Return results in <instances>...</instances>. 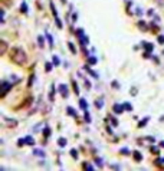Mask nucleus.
<instances>
[{"instance_id":"nucleus-1","label":"nucleus","mask_w":164,"mask_h":171,"mask_svg":"<svg viewBox=\"0 0 164 171\" xmlns=\"http://www.w3.org/2000/svg\"><path fill=\"white\" fill-rule=\"evenodd\" d=\"M10 59L19 66H25L27 63V55L22 48H12V50H10Z\"/></svg>"},{"instance_id":"nucleus-2","label":"nucleus","mask_w":164,"mask_h":171,"mask_svg":"<svg viewBox=\"0 0 164 171\" xmlns=\"http://www.w3.org/2000/svg\"><path fill=\"white\" fill-rule=\"evenodd\" d=\"M33 144H35V141H33L32 137H25V138H20V140L18 141L19 147H22V145H33Z\"/></svg>"},{"instance_id":"nucleus-3","label":"nucleus","mask_w":164,"mask_h":171,"mask_svg":"<svg viewBox=\"0 0 164 171\" xmlns=\"http://www.w3.org/2000/svg\"><path fill=\"white\" fill-rule=\"evenodd\" d=\"M12 83H9V82H3L2 83V98H5L6 97V93H7V91L9 89H12Z\"/></svg>"},{"instance_id":"nucleus-4","label":"nucleus","mask_w":164,"mask_h":171,"mask_svg":"<svg viewBox=\"0 0 164 171\" xmlns=\"http://www.w3.org/2000/svg\"><path fill=\"white\" fill-rule=\"evenodd\" d=\"M7 52V43L6 40H0V55H5Z\"/></svg>"},{"instance_id":"nucleus-5","label":"nucleus","mask_w":164,"mask_h":171,"mask_svg":"<svg viewBox=\"0 0 164 171\" xmlns=\"http://www.w3.org/2000/svg\"><path fill=\"white\" fill-rule=\"evenodd\" d=\"M59 93L62 95L63 98H66L68 97V89H66V85H59Z\"/></svg>"},{"instance_id":"nucleus-6","label":"nucleus","mask_w":164,"mask_h":171,"mask_svg":"<svg viewBox=\"0 0 164 171\" xmlns=\"http://www.w3.org/2000/svg\"><path fill=\"white\" fill-rule=\"evenodd\" d=\"M138 142L141 145H144V142H154V138L153 137H146V138H140L138 140Z\"/></svg>"},{"instance_id":"nucleus-7","label":"nucleus","mask_w":164,"mask_h":171,"mask_svg":"<svg viewBox=\"0 0 164 171\" xmlns=\"http://www.w3.org/2000/svg\"><path fill=\"white\" fill-rule=\"evenodd\" d=\"M112 109H114V112H117V114H121V112L124 111V105H114Z\"/></svg>"},{"instance_id":"nucleus-8","label":"nucleus","mask_w":164,"mask_h":171,"mask_svg":"<svg viewBox=\"0 0 164 171\" xmlns=\"http://www.w3.org/2000/svg\"><path fill=\"white\" fill-rule=\"evenodd\" d=\"M133 155H134V160H135V161H138V162L142 161V155H141L140 153H138V151H134Z\"/></svg>"},{"instance_id":"nucleus-9","label":"nucleus","mask_w":164,"mask_h":171,"mask_svg":"<svg viewBox=\"0 0 164 171\" xmlns=\"http://www.w3.org/2000/svg\"><path fill=\"white\" fill-rule=\"evenodd\" d=\"M154 164L155 165H158L160 168H164V158H157L154 161Z\"/></svg>"},{"instance_id":"nucleus-10","label":"nucleus","mask_w":164,"mask_h":171,"mask_svg":"<svg viewBox=\"0 0 164 171\" xmlns=\"http://www.w3.org/2000/svg\"><path fill=\"white\" fill-rule=\"evenodd\" d=\"M58 144H59V147H65V145H66V140H65V138H59Z\"/></svg>"},{"instance_id":"nucleus-11","label":"nucleus","mask_w":164,"mask_h":171,"mask_svg":"<svg viewBox=\"0 0 164 171\" xmlns=\"http://www.w3.org/2000/svg\"><path fill=\"white\" fill-rule=\"evenodd\" d=\"M66 114H68V115H71V117H76V114H75V111H74V108H68Z\"/></svg>"},{"instance_id":"nucleus-12","label":"nucleus","mask_w":164,"mask_h":171,"mask_svg":"<svg viewBox=\"0 0 164 171\" xmlns=\"http://www.w3.org/2000/svg\"><path fill=\"white\" fill-rule=\"evenodd\" d=\"M84 168H85L86 171H92V170H94V167L91 165V164H88V162H85V164H84Z\"/></svg>"},{"instance_id":"nucleus-13","label":"nucleus","mask_w":164,"mask_h":171,"mask_svg":"<svg viewBox=\"0 0 164 171\" xmlns=\"http://www.w3.org/2000/svg\"><path fill=\"white\" fill-rule=\"evenodd\" d=\"M33 154H36V155H39V157H43V155H45L42 149H35V151H33Z\"/></svg>"},{"instance_id":"nucleus-14","label":"nucleus","mask_w":164,"mask_h":171,"mask_svg":"<svg viewBox=\"0 0 164 171\" xmlns=\"http://www.w3.org/2000/svg\"><path fill=\"white\" fill-rule=\"evenodd\" d=\"M124 109H127V111H133V106H131V104L125 102V104H124Z\"/></svg>"},{"instance_id":"nucleus-15","label":"nucleus","mask_w":164,"mask_h":171,"mask_svg":"<svg viewBox=\"0 0 164 171\" xmlns=\"http://www.w3.org/2000/svg\"><path fill=\"white\" fill-rule=\"evenodd\" d=\"M79 105H81V106H82V108H84V109H85V111H86V102H85V101H84V99H79Z\"/></svg>"},{"instance_id":"nucleus-16","label":"nucleus","mask_w":164,"mask_h":171,"mask_svg":"<svg viewBox=\"0 0 164 171\" xmlns=\"http://www.w3.org/2000/svg\"><path fill=\"white\" fill-rule=\"evenodd\" d=\"M38 43H39L40 48H43V38H42V36H39V38H38Z\"/></svg>"},{"instance_id":"nucleus-17","label":"nucleus","mask_w":164,"mask_h":171,"mask_svg":"<svg viewBox=\"0 0 164 171\" xmlns=\"http://www.w3.org/2000/svg\"><path fill=\"white\" fill-rule=\"evenodd\" d=\"M147 121H148V118H144V119H142V121H141V122L138 124V127H140V128H141V127H144V125H146V124H147Z\"/></svg>"},{"instance_id":"nucleus-18","label":"nucleus","mask_w":164,"mask_h":171,"mask_svg":"<svg viewBox=\"0 0 164 171\" xmlns=\"http://www.w3.org/2000/svg\"><path fill=\"white\" fill-rule=\"evenodd\" d=\"M43 134H45V137H46V138H48V137L50 135V129H49V128L46 127V128H45V131H43Z\"/></svg>"},{"instance_id":"nucleus-19","label":"nucleus","mask_w":164,"mask_h":171,"mask_svg":"<svg viewBox=\"0 0 164 171\" xmlns=\"http://www.w3.org/2000/svg\"><path fill=\"white\" fill-rule=\"evenodd\" d=\"M50 69H52V65H50V63H46V65H45V70H46V72H49Z\"/></svg>"},{"instance_id":"nucleus-20","label":"nucleus","mask_w":164,"mask_h":171,"mask_svg":"<svg viewBox=\"0 0 164 171\" xmlns=\"http://www.w3.org/2000/svg\"><path fill=\"white\" fill-rule=\"evenodd\" d=\"M48 36V42H49V45H50V46H53V40H52V36L50 35H46Z\"/></svg>"},{"instance_id":"nucleus-21","label":"nucleus","mask_w":164,"mask_h":171,"mask_svg":"<svg viewBox=\"0 0 164 171\" xmlns=\"http://www.w3.org/2000/svg\"><path fill=\"white\" fill-rule=\"evenodd\" d=\"M68 46H69V48H71L72 53H76V50H75V46H74V45H72V43H68Z\"/></svg>"},{"instance_id":"nucleus-22","label":"nucleus","mask_w":164,"mask_h":171,"mask_svg":"<svg viewBox=\"0 0 164 171\" xmlns=\"http://www.w3.org/2000/svg\"><path fill=\"white\" fill-rule=\"evenodd\" d=\"M53 65H56V66L59 65V59L56 56H53Z\"/></svg>"},{"instance_id":"nucleus-23","label":"nucleus","mask_w":164,"mask_h":171,"mask_svg":"<svg viewBox=\"0 0 164 171\" xmlns=\"http://www.w3.org/2000/svg\"><path fill=\"white\" fill-rule=\"evenodd\" d=\"M22 12H27V7H26V3H22V7H20Z\"/></svg>"},{"instance_id":"nucleus-24","label":"nucleus","mask_w":164,"mask_h":171,"mask_svg":"<svg viewBox=\"0 0 164 171\" xmlns=\"http://www.w3.org/2000/svg\"><path fill=\"white\" fill-rule=\"evenodd\" d=\"M95 62H97L95 58H89V63H91V65H95Z\"/></svg>"},{"instance_id":"nucleus-25","label":"nucleus","mask_w":164,"mask_h":171,"mask_svg":"<svg viewBox=\"0 0 164 171\" xmlns=\"http://www.w3.org/2000/svg\"><path fill=\"white\" fill-rule=\"evenodd\" d=\"M121 154H130V149L128 148H122V149H121Z\"/></svg>"},{"instance_id":"nucleus-26","label":"nucleus","mask_w":164,"mask_h":171,"mask_svg":"<svg viewBox=\"0 0 164 171\" xmlns=\"http://www.w3.org/2000/svg\"><path fill=\"white\" fill-rule=\"evenodd\" d=\"M151 151H153L154 154H158V149L155 148V147H151Z\"/></svg>"},{"instance_id":"nucleus-27","label":"nucleus","mask_w":164,"mask_h":171,"mask_svg":"<svg viewBox=\"0 0 164 171\" xmlns=\"http://www.w3.org/2000/svg\"><path fill=\"white\" fill-rule=\"evenodd\" d=\"M71 154H72V157H74V158H76V157H78V155H76V151H75V149H72V151H71Z\"/></svg>"},{"instance_id":"nucleus-28","label":"nucleus","mask_w":164,"mask_h":171,"mask_svg":"<svg viewBox=\"0 0 164 171\" xmlns=\"http://www.w3.org/2000/svg\"><path fill=\"white\" fill-rule=\"evenodd\" d=\"M158 42H160V43H164V38H163V36H160V38H158Z\"/></svg>"},{"instance_id":"nucleus-29","label":"nucleus","mask_w":164,"mask_h":171,"mask_svg":"<svg viewBox=\"0 0 164 171\" xmlns=\"http://www.w3.org/2000/svg\"><path fill=\"white\" fill-rule=\"evenodd\" d=\"M112 86H114V88H117V89L120 88V86H118V83H117V82H112Z\"/></svg>"},{"instance_id":"nucleus-30","label":"nucleus","mask_w":164,"mask_h":171,"mask_svg":"<svg viewBox=\"0 0 164 171\" xmlns=\"http://www.w3.org/2000/svg\"><path fill=\"white\" fill-rule=\"evenodd\" d=\"M97 106H98V108H101V106H102V102L101 101H97Z\"/></svg>"},{"instance_id":"nucleus-31","label":"nucleus","mask_w":164,"mask_h":171,"mask_svg":"<svg viewBox=\"0 0 164 171\" xmlns=\"http://www.w3.org/2000/svg\"><path fill=\"white\" fill-rule=\"evenodd\" d=\"M161 147H164V141H163V142H161Z\"/></svg>"}]
</instances>
